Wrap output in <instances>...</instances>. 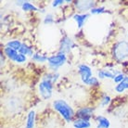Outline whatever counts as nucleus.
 Wrapping results in <instances>:
<instances>
[{
	"label": "nucleus",
	"instance_id": "f257e3e1",
	"mask_svg": "<svg viewBox=\"0 0 128 128\" xmlns=\"http://www.w3.org/2000/svg\"><path fill=\"white\" fill-rule=\"evenodd\" d=\"M53 108L62 116V118L66 122H70L74 118V112L69 104L63 99H57L53 102Z\"/></svg>",
	"mask_w": 128,
	"mask_h": 128
},
{
	"label": "nucleus",
	"instance_id": "f03ea898",
	"mask_svg": "<svg viewBox=\"0 0 128 128\" xmlns=\"http://www.w3.org/2000/svg\"><path fill=\"white\" fill-rule=\"evenodd\" d=\"M113 57L121 61L128 57V43L126 41L118 42L113 48Z\"/></svg>",
	"mask_w": 128,
	"mask_h": 128
},
{
	"label": "nucleus",
	"instance_id": "7ed1b4c3",
	"mask_svg": "<svg viewBox=\"0 0 128 128\" xmlns=\"http://www.w3.org/2000/svg\"><path fill=\"white\" fill-rule=\"evenodd\" d=\"M66 55L65 53H62V52H60L57 55H54V56H51L48 58V65L50 66V68L53 69V70H57L58 67L62 66L65 62H66Z\"/></svg>",
	"mask_w": 128,
	"mask_h": 128
},
{
	"label": "nucleus",
	"instance_id": "20e7f679",
	"mask_svg": "<svg viewBox=\"0 0 128 128\" xmlns=\"http://www.w3.org/2000/svg\"><path fill=\"white\" fill-rule=\"evenodd\" d=\"M39 94L44 99H48L52 96V89H53V83L48 80H43L39 84Z\"/></svg>",
	"mask_w": 128,
	"mask_h": 128
},
{
	"label": "nucleus",
	"instance_id": "39448f33",
	"mask_svg": "<svg viewBox=\"0 0 128 128\" xmlns=\"http://www.w3.org/2000/svg\"><path fill=\"white\" fill-rule=\"evenodd\" d=\"M79 74L81 75V79L84 84L92 77V70L90 67H88L87 65H84V64H82L79 66Z\"/></svg>",
	"mask_w": 128,
	"mask_h": 128
},
{
	"label": "nucleus",
	"instance_id": "423d86ee",
	"mask_svg": "<svg viewBox=\"0 0 128 128\" xmlns=\"http://www.w3.org/2000/svg\"><path fill=\"white\" fill-rule=\"evenodd\" d=\"M94 109L92 108H82L80 109L78 112H77V116L79 119H82V120H86V121H89L90 119L92 118V115H93Z\"/></svg>",
	"mask_w": 128,
	"mask_h": 128
},
{
	"label": "nucleus",
	"instance_id": "0eeeda50",
	"mask_svg": "<svg viewBox=\"0 0 128 128\" xmlns=\"http://www.w3.org/2000/svg\"><path fill=\"white\" fill-rule=\"evenodd\" d=\"M95 2L94 1H78L76 2L75 6L76 8L79 10V11L81 12H84V11H86L88 10H92L94 8L93 6H95Z\"/></svg>",
	"mask_w": 128,
	"mask_h": 128
},
{
	"label": "nucleus",
	"instance_id": "6e6552de",
	"mask_svg": "<svg viewBox=\"0 0 128 128\" xmlns=\"http://www.w3.org/2000/svg\"><path fill=\"white\" fill-rule=\"evenodd\" d=\"M74 45V43H72V40L69 37H64L62 39V41H61V44H60V52L62 53H67V52L70 51V49L72 48Z\"/></svg>",
	"mask_w": 128,
	"mask_h": 128
},
{
	"label": "nucleus",
	"instance_id": "1a4fd4ad",
	"mask_svg": "<svg viewBox=\"0 0 128 128\" xmlns=\"http://www.w3.org/2000/svg\"><path fill=\"white\" fill-rule=\"evenodd\" d=\"M89 17L88 14H83V15H79V14H75L74 16V20L77 22L78 28H82L86 22V20H87V18Z\"/></svg>",
	"mask_w": 128,
	"mask_h": 128
},
{
	"label": "nucleus",
	"instance_id": "9d476101",
	"mask_svg": "<svg viewBox=\"0 0 128 128\" xmlns=\"http://www.w3.org/2000/svg\"><path fill=\"white\" fill-rule=\"evenodd\" d=\"M96 120L98 122L96 128H110V122L109 119H107L104 116H98Z\"/></svg>",
	"mask_w": 128,
	"mask_h": 128
},
{
	"label": "nucleus",
	"instance_id": "9b49d317",
	"mask_svg": "<svg viewBox=\"0 0 128 128\" xmlns=\"http://www.w3.org/2000/svg\"><path fill=\"white\" fill-rule=\"evenodd\" d=\"M125 89H128V77L127 76H125L124 79L115 86L116 92H118V93H122Z\"/></svg>",
	"mask_w": 128,
	"mask_h": 128
},
{
	"label": "nucleus",
	"instance_id": "f8f14e48",
	"mask_svg": "<svg viewBox=\"0 0 128 128\" xmlns=\"http://www.w3.org/2000/svg\"><path fill=\"white\" fill-rule=\"evenodd\" d=\"M34 120H35V112L31 110L27 116V122H26L25 128H34Z\"/></svg>",
	"mask_w": 128,
	"mask_h": 128
},
{
	"label": "nucleus",
	"instance_id": "ddd939ff",
	"mask_svg": "<svg viewBox=\"0 0 128 128\" xmlns=\"http://www.w3.org/2000/svg\"><path fill=\"white\" fill-rule=\"evenodd\" d=\"M74 128H89L91 126L89 121L82 120V119H77L74 122Z\"/></svg>",
	"mask_w": 128,
	"mask_h": 128
},
{
	"label": "nucleus",
	"instance_id": "4468645a",
	"mask_svg": "<svg viewBox=\"0 0 128 128\" xmlns=\"http://www.w3.org/2000/svg\"><path fill=\"white\" fill-rule=\"evenodd\" d=\"M98 77L100 79H104V78H110L113 79L116 77V74L114 72H112L110 70H102L98 72Z\"/></svg>",
	"mask_w": 128,
	"mask_h": 128
},
{
	"label": "nucleus",
	"instance_id": "2eb2a0df",
	"mask_svg": "<svg viewBox=\"0 0 128 128\" xmlns=\"http://www.w3.org/2000/svg\"><path fill=\"white\" fill-rule=\"evenodd\" d=\"M4 52H5V55H6L8 58H10V60H14V58H16V56L18 54H19V52L16 51V50H13L12 48H5V49H4Z\"/></svg>",
	"mask_w": 128,
	"mask_h": 128
},
{
	"label": "nucleus",
	"instance_id": "dca6fc26",
	"mask_svg": "<svg viewBox=\"0 0 128 128\" xmlns=\"http://www.w3.org/2000/svg\"><path fill=\"white\" fill-rule=\"evenodd\" d=\"M22 45V44L19 40H12V41H10L6 43V46H8V48H12L13 50H16V51H19Z\"/></svg>",
	"mask_w": 128,
	"mask_h": 128
},
{
	"label": "nucleus",
	"instance_id": "f3484780",
	"mask_svg": "<svg viewBox=\"0 0 128 128\" xmlns=\"http://www.w3.org/2000/svg\"><path fill=\"white\" fill-rule=\"evenodd\" d=\"M19 53L24 55V56H25V55H30V56H32V48H30V46H28L26 44H22V46H20V48Z\"/></svg>",
	"mask_w": 128,
	"mask_h": 128
},
{
	"label": "nucleus",
	"instance_id": "a211bd4d",
	"mask_svg": "<svg viewBox=\"0 0 128 128\" xmlns=\"http://www.w3.org/2000/svg\"><path fill=\"white\" fill-rule=\"evenodd\" d=\"M22 8L23 11H40L36 6H34L32 4L27 2V1H25V3L23 4V6Z\"/></svg>",
	"mask_w": 128,
	"mask_h": 128
},
{
	"label": "nucleus",
	"instance_id": "6ab92c4d",
	"mask_svg": "<svg viewBox=\"0 0 128 128\" xmlns=\"http://www.w3.org/2000/svg\"><path fill=\"white\" fill-rule=\"evenodd\" d=\"M32 60L34 61H36V62H41V63H43V62H46V60H48V58L41 54H34Z\"/></svg>",
	"mask_w": 128,
	"mask_h": 128
},
{
	"label": "nucleus",
	"instance_id": "aec40b11",
	"mask_svg": "<svg viewBox=\"0 0 128 128\" xmlns=\"http://www.w3.org/2000/svg\"><path fill=\"white\" fill-rule=\"evenodd\" d=\"M58 74H46L44 78H43V80H48V81H50V82H52V83L54 84L56 81H57V79H58Z\"/></svg>",
	"mask_w": 128,
	"mask_h": 128
},
{
	"label": "nucleus",
	"instance_id": "412c9836",
	"mask_svg": "<svg viewBox=\"0 0 128 128\" xmlns=\"http://www.w3.org/2000/svg\"><path fill=\"white\" fill-rule=\"evenodd\" d=\"M13 61L16 62V63H23V62H25L26 61V56L19 53V54L16 56V58H14V60Z\"/></svg>",
	"mask_w": 128,
	"mask_h": 128
},
{
	"label": "nucleus",
	"instance_id": "4be33fe9",
	"mask_svg": "<svg viewBox=\"0 0 128 128\" xmlns=\"http://www.w3.org/2000/svg\"><path fill=\"white\" fill-rule=\"evenodd\" d=\"M86 84H88V86H98V78L92 76L86 83Z\"/></svg>",
	"mask_w": 128,
	"mask_h": 128
},
{
	"label": "nucleus",
	"instance_id": "5701e85b",
	"mask_svg": "<svg viewBox=\"0 0 128 128\" xmlns=\"http://www.w3.org/2000/svg\"><path fill=\"white\" fill-rule=\"evenodd\" d=\"M104 10H105V8H103V6H101V8H92V10H90V12H91V14H99V13H102L104 12Z\"/></svg>",
	"mask_w": 128,
	"mask_h": 128
},
{
	"label": "nucleus",
	"instance_id": "b1692460",
	"mask_svg": "<svg viewBox=\"0 0 128 128\" xmlns=\"http://www.w3.org/2000/svg\"><path fill=\"white\" fill-rule=\"evenodd\" d=\"M124 78H125L124 74H117V75H116V77L114 78V82H115V83H117V84H120L122 80H124Z\"/></svg>",
	"mask_w": 128,
	"mask_h": 128
},
{
	"label": "nucleus",
	"instance_id": "393cba45",
	"mask_svg": "<svg viewBox=\"0 0 128 128\" xmlns=\"http://www.w3.org/2000/svg\"><path fill=\"white\" fill-rule=\"evenodd\" d=\"M110 102V98L109 96H105L103 98L102 101H101V105L106 106V105H108Z\"/></svg>",
	"mask_w": 128,
	"mask_h": 128
},
{
	"label": "nucleus",
	"instance_id": "a878e982",
	"mask_svg": "<svg viewBox=\"0 0 128 128\" xmlns=\"http://www.w3.org/2000/svg\"><path fill=\"white\" fill-rule=\"evenodd\" d=\"M53 22H54V20H53V16H52L51 14H49V15H48V16L46 17L45 23H48V24H49V23H52Z\"/></svg>",
	"mask_w": 128,
	"mask_h": 128
},
{
	"label": "nucleus",
	"instance_id": "bb28decb",
	"mask_svg": "<svg viewBox=\"0 0 128 128\" xmlns=\"http://www.w3.org/2000/svg\"><path fill=\"white\" fill-rule=\"evenodd\" d=\"M64 3L63 0H56V1H53V3H52V6L56 8V6H60V5H62Z\"/></svg>",
	"mask_w": 128,
	"mask_h": 128
}]
</instances>
